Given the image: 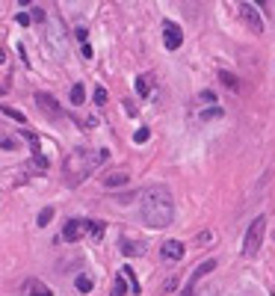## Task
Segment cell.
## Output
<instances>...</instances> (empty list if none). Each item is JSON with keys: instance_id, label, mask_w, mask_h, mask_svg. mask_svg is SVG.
<instances>
[{"instance_id": "1", "label": "cell", "mask_w": 275, "mask_h": 296, "mask_svg": "<svg viewBox=\"0 0 275 296\" xmlns=\"http://www.w3.org/2000/svg\"><path fill=\"white\" fill-rule=\"evenodd\" d=\"M139 213H142V222L148 228H169L175 222V199L166 187H151V190L142 192V202H139Z\"/></svg>"}, {"instance_id": "2", "label": "cell", "mask_w": 275, "mask_h": 296, "mask_svg": "<svg viewBox=\"0 0 275 296\" xmlns=\"http://www.w3.org/2000/svg\"><path fill=\"white\" fill-rule=\"evenodd\" d=\"M107 160H110V151L107 148H74L68 154V160H65V172L74 181H80V178H89Z\"/></svg>"}, {"instance_id": "3", "label": "cell", "mask_w": 275, "mask_h": 296, "mask_svg": "<svg viewBox=\"0 0 275 296\" xmlns=\"http://www.w3.org/2000/svg\"><path fill=\"white\" fill-rule=\"evenodd\" d=\"M266 216H258L252 225H249V231H246V237H243V255L246 258H255L260 252V246H263V237H266Z\"/></svg>"}, {"instance_id": "4", "label": "cell", "mask_w": 275, "mask_h": 296, "mask_svg": "<svg viewBox=\"0 0 275 296\" xmlns=\"http://www.w3.org/2000/svg\"><path fill=\"white\" fill-rule=\"evenodd\" d=\"M240 15H243V21H246V27L255 36L263 33V21H260V12H258L255 3H240Z\"/></svg>"}, {"instance_id": "5", "label": "cell", "mask_w": 275, "mask_h": 296, "mask_svg": "<svg viewBox=\"0 0 275 296\" xmlns=\"http://www.w3.org/2000/svg\"><path fill=\"white\" fill-rule=\"evenodd\" d=\"M213 270H216V261H213V258H210V261H204V264H198V267L192 270V276H189L187 287H184V293H181V296H189L195 287H198V284H201V279H204V276H210Z\"/></svg>"}, {"instance_id": "6", "label": "cell", "mask_w": 275, "mask_h": 296, "mask_svg": "<svg viewBox=\"0 0 275 296\" xmlns=\"http://www.w3.org/2000/svg\"><path fill=\"white\" fill-rule=\"evenodd\" d=\"M163 45H166V51H178L184 45V33L175 21H163Z\"/></svg>"}, {"instance_id": "7", "label": "cell", "mask_w": 275, "mask_h": 296, "mask_svg": "<svg viewBox=\"0 0 275 296\" xmlns=\"http://www.w3.org/2000/svg\"><path fill=\"white\" fill-rule=\"evenodd\" d=\"M83 231H86V222H83V219H68L65 228H62V240H65V243H77V240L83 237Z\"/></svg>"}, {"instance_id": "8", "label": "cell", "mask_w": 275, "mask_h": 296, "mask_svg": "<svg viewBox=\"0 0 275 296\" xmlns=\"http://www.w3.org/2000/svg\"><path fill=\"white\" fill-rule=\"evenodd\" d=\"M160 255H163L166 261H181V258L187 255V249H184L181 240H166V243L160 246Z\"/></svg>"}, {"instance_id": "9", "label": "cell", "mask_w": 275, "mask_h": 296, "mask_svg": "<svg viewBox=\"0 0 275 296\" xmlns=\"http://www.w3.org/2000/svg\"><path fill=\"white\" fill-rule=\"evenodd\" d=\"M36 104L42 107V110H48L51 116H62V110H59V104H56V98L48 95V92H36Z\"/></svg>"}, {"instance_id": "10", "label": "cell", "mask_w": 275, "mask_h": 296, "mask_svg": "<svg viewBox=\"0 0 275 296\" xmlns=\"http://www.w3.org/2000/svg\"><path fill=\"white\" fill-rule=\"evenodd\" d=\"M130 184V175L127 172H110L104 175V187L107 190H119V187H127Z\"/></svg>"}, {"instance_id": "11", "label": "cell", "mask_w": 275, "mask_h": 296, "mask_svg": "<svg viewBox=\"0 0 275 296\" xmlns=\"http://www.w3.org/2000/svg\"><path fill=\"white\" fill-rule=\"evenodd\" d=\"M24 290H27V296H53V290H51V287H48V284H45L42 279H30Z\"/></svg>"}, {"instance_id": "12", "label": "cell", "mask_w": 275, "mask_h": 296, "mask_svg": "<svg viewBox=\"0 0 275 296\" xmlns=\"http://www.w3.org/2000/svg\"><path fill=\"white\" fill-rule=\"evenodd\" d=\"M121 252H124L127 258H139V255H145L148 249H145V243H139V240H121Z\"/></svg>"}, {"instance_id": "13", "label": "cell", "mask_w": 275, "mask_h": 296, "mask_svg": "<svg viewBox=\"0 0 275 296\" xmlns=\"http://www.w3.org/2000/svg\"><path fill=\"white\" fill-rule=\"evenodd\" d=\"M121 279L127 281V287H130V293H139V290H142V287H139V279H136V276H133V270H130V267H124V270H121Z\"/></svg>"}, {"instance_id": "14", "label": "cell", "mask_w": 275, "mask_h": 296, "mask_svg": "<svg viewBox=\"0 0 275 296\" xmlns=\"http://www.w3.org/2000/svg\"><path fill=\"white\" fill-rule=\"evenodd\" d=\"M136 92H139V98H148V95H151V77H148V74L136 77Z\"/></svg>"}, {"instance_id": "15", "label": "cell", "mask_w": 275, "mask_h": 296, "mask_svg": "<svg viewBox=\"0 0 275 296\" xmlns=\"http://www.w3.org/2000/svg\"><path fill=\"white\" fill-rule=\"evenodd\" d=\"M219 80H222L225 86L231 89V92H237V89H240V80H237V74H231V71H219Z\"/></svg>"}, {"instance_id": "16", "label": "cell", "mask_w": 275, "mask_h": 296, "mask_svg": "<svg viewBox=\"0 0 275 296\" xmlns=\"http://www.w3.org/2000/svg\"><path fill=\"white\" fill-rule=\"evenodd\" d=\"M86 231L92 234V240H101V237H104V222H98V219H89V222H86Z\"/></svg>"}, {"instance_id": "17", "label": "cell", "mask_w": 275, "mask_h": 296, "mask_svg": "<svg viewBox=\"0 0 275 296\" xmlns=\"http://www.w3.org/2000/svg\"><path fill=\"white\" fill-rule=\"evenodd\" d=\"M86 101V89H83V83H74L71 86V104H83Z\"/></svg>"}, {"instance_id": "18", "label": "cell", "mask_w": 275, "mask_h": 296, "mask_svg": "<svg viewBox=\"0 0 275 296\" xmlns=\"http://www.w3.org/2000/svg\"><path fill=\"white\" fill-rule=\"evenodd\" d=\"M225 110L222 107H207L204 113H201V122H213V119H222Z\"/></svg>"}, {"instance_id": "19", "label": "cell", "mask_w": 275, "mask_h": 296, "mask_svg": "<svg viewBox=\"0 0 275 296\" xmlns=\"http://www.w3.org/2000/svg\"><path fill=\"white\" fill-rule=\"evenodd\" d=\"M74 284H77V290H80V293H89V290L95 287V281L89 279V276H77V281H74Z\"/></svg>"}, {"instance_id": "20", "label": "cell", "mask_w": 275, "mask_h": 296, "mask_svg": "<svg viewBox=\"0 0 275 296\" xmlns=\"http://www.w3.org/2000/svg\"><path fill=\"white\" fill-rule=\"evenodd\" d=\"M30 169H36V172H48V160L42 154H36L33 160H30Z\"/></svg>"}, {"instance_id": "21", "label": "cell", "mask_w": 275, "mask_h": 296, "mask_svg": "<svg viewBox=\"0 0 275 296\" xmlns=\"http://www.w3.org/2000/svg\"><path fill=\"white\" fill-rule=\"evenodd\" d=\"M0 110H3V113H6V116H12V119H15V122H27V116H24V113H21V110H12V107H6V104H0Z\"/></svg>"}, {"instance_id": "22", "label": "cell", "mask_w": 275, "mask_h": 296, "mask_svg": "<svg viewBox=\"0 0 275 296\" xmlns=\"http://www.w3.org/2000/svg\"><path fill=\"white\" fill-rule=\"evenodd\" d=\"M51 219H53V208H42V213H39V219H36V222H39V228H45Z\"/></svg>"}, {"instance_id": "23", "label": "cell", "mask_w": 275, "mask_h": 296, "mask_svg": "<svg viewBox=\"0 0 275 296\" xmlns=\"http://www.w3.org/2000/svg\"><path fill=\"white\" fill-rule=\"evenodd\" d=\"M189 296H216V287L213 284H204V287H195Z\"/></svg>"}, {"instance_id": "24", "label": "cell", "mask_w": 275, "mask_h": 296, "mask_svg": "<svg viewBox=\"0 0 275 296\" xmlns=\"http://www.w3.org/2000/svg\"><path fill=\"white\" fill-rule=\"evenodd\" d=\"M124 293H127V281L119 276V279H116V284H113V296H124Z\"/></svg>"}, {"instance_id": "25", "label": "cell", "mask_w": 275, "mask_h": 296, "mask_svg": "<svg viewBox=\"0 0 275 296\" xmlns=\"http://www.w3.org/2000/svg\"><path fill=\"white\" fill-rule=\"evenodd\" d=\"M148 137H151V130H148V127H139L136 134H133V142L142 145V142H148Z\"/></svg>"}, {"instance_id": "26", "label": "cell", "mask_w": 275, "mask_h": 296, "mask_svg": "<svg viewBox=\"0 0 275 296\" xmlns=\"http://www.w3.org/2000/svg\"><path fill=\"white\" fill-rule=\"evenodd\" d=\"M92 98H95V104H98V107H101V104H107V89H104V86H98V89H95V95H92Z\"/></svg>"}, {"instance_id": "27", "label": "cell", "mask_w": 275, "mask_h": 296, "mask_svg": "<svg viewBox=\"0 0 275 296\" xmlns=\"http://www.w3.org/2000/svg\"><path fill=\"white\" fill-rule=\"evenodd\" d=\"M201 101H204V104H210V107H216V95H213L210 89H204V92H201Z\"/></svg>"}, {"instance_id": "28", "label": "cell", "mask_w": 275, "mask_h": 296, "mask_svg": "<svg viewBox=\"0 0 275 296\" xmlns=\"http://www.w3.org/2000/svg\"><path fill=\"white\" fill-rule=\"evenodd\" d=\"M0 148H6V151H15L18 142H15V140H0Z\"/></svg>"}, {"instance_id": "29", "label": "cell", "mask_w": 275, "mask_h": 296, "mask_svg": "<svg viewBox=\"0 0 275 296\" xmlns=\"http://www.w3.org/2000/svg\"><path fill=\"white\" fill-rule=\"evenodd\" d=\"M77 39H80V45H86V39H89V30H86V27H77Z\"/></svg>"}, {"instance_id": "30", "label": "cell", "mask_w": 275, "mask_h": 296, "mask_svg": "<svg viewBox=\"0 0 275 296\" xmlns=\"http://www.w3.org/2000/svg\"><path fill=\"white\" fill-rule=\"evenodd\" d=\"M21 134H24V137H27V140L33 142V148H39V137H36L33 130H21Z\"/></svg>"}, {"instance_id": "31", "label": "cell", "mask_w": 275, "mask_h": 296, "mask_svg": "<svg viewBox=\"0 0 275 296\" xmlns=\"http://www.w3.org/2000/svg\"><path fill=\"white\" fill-rule=\"evenodd\" d=\"M124 113H127V116H136L139 110H136V104H130V101H124Z\"/></svg>"}, {"instance_id": "32", "label": "cell", "mask_w": 275, "mask_h": 296, "mask_svg": "<svg viewBox=\"0 0 275 296\" xmlns=\"http://www.w3.org/2000/svg\"><path fill=\"white\" fill-rule=\"evenodd\" d=\"M33 18H36V21H45V9H39V6H36V9H33ZM33 18H30V21H33Z\"/></svg>"}, {"instance_id": "33", "label": "cell", "mask_w": 275, "mask_h": 296, "mask_svg": "<svg viewBox=\"0 0 275 296\" xmlns=\"http://www.w3.org/2000/svg\"><path fill=\"white\" fill-rule=\"evenodd\" d=\"M15 21H18V24H21V27H27V24H30V15H24V12H21V15L15 18Z\"/></svg>"}, {"instance_id": "34", "label": "cell", "mask_w": 275, "mask_h": 296, "mask_svg": "<svg viewBox=\"0 0 275 296\" xmlns=\"http://www.w3.org/2000/svg\"><path fill=\"white\" fill-rule=\"evenodd\" d=\"M83 59H92V45H89V42L83 45Z\"/></svg>"}, {"instance_id": "35", "label": "cell", "mask_w": 275, "mask_h": 296, "mask_svg": "<svg viewBox=\"0 0 275 296\" xmlns=\"http://www.w3.org/2000/svg\"><path fill=\"white\" fill-rule=\"evenodd\" d=\"M3 59H6V53H3V51H0V65H3Z\"/></svg>"}]
</instances>
